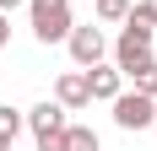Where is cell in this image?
<instances>
[{
  "instance_id": "cell-3",
  "label": "cell",
  "mask_w": 157,
  "mask_h": 151,
  "mask_svg": "<svg viewBox=\"0 0 157 151\" xmlns=\"http://www.w3.org/2000/svg\"><path fill=\"white\" fill-rule=\"evenodd\" d=\"M109 108H114V124L136 130V135L146 124H157V97H141V92H119V97H109Z\"/></svg>"
},
{
  "instance_id": "cell-4",
  "label": "cell",
  "mask_w": 157,
  "mask_h": 151,
  "mask_svg": "<svg viewBox=\"0 0 157 151\" xmlns=\"http://www.w3.org/2000/svg\"><path fill=\"white\" fill-rule=\"evenodd\" d=\"M65 49H71V60L87 70V65H98L103 54H109V38H103L98 22H87V27H71V32H65Z\"/></svg>"
},
{
  "instance_id": "cell-1",
  "label": "cell",
  "mask_w": 157,
  "mask_h": 151,
  "mask_svg": "<svg viewBox=\"0 0 157 151\" xmlns=\"http://www.w3.org/2000/svg\"><path fill=\"white\" fill-rule=\"evenodd\" d=\"M27 6V22H33V38L38 43H65V32L76 27L71 22V0H22Z\"/></svg>"
},
{
  "instance_id": "cell-6",
  "label": "cell",
  "mask_w": 157,
  "mask_h": 151,
  "mask_svg": "<svg viewBox=\"0 0 157 151\" xmlns=\"http://www.w3.org/2000/svg\"><path fill=\"white\" fill-rule=\"evenodd\" d=\"M38 151H103V146H98V130H92V124H65L60 135L38 140Z\"/></svg>"
},
{
  "instance_id": "cell-10",
  "label": "cell",
  "mask_w": 157,
  "mask_h": 151,
  "mask_svg": "<svg viewBox=\"0 0 157 151\" xmlns=\"http://www.w3.org/2000/svg\"><path fill=\"white\" fill-rule=\"evenodd\" d=\"M16 135H22V108H11V103H0V140L11 146Z\"/></svg>"
},
{
  "instance_id": "cell-12",
  "label": "cell",
  "mask_w": 157,
  "mask_h": 151,
  "mask_svg": "<svg viewBox=\"0 0 157 151\" xmlns=\"http://www.w3.org/2000/svg\"><path fill=\"white\" fill-rule=\"evenodd\" d=\"M130 16H141V22H152V27H157V0H136Z\"/></svg>"
},
{
  "instance_id": "cell-5",
  "label": "cell",
  "mask_w": 157,
  "mask_h": 151,
  "mask_svg": "<svg viewBox=\"0 0 157 151\" xmlns=\"http://www.w3.org/2000/svg\"><path fill=\"white\" fill-rule=\"evenodd\" d=\"M65 124H71V113H65L60 103H49V97H44V103H33L27 113H22V130H33V140H49V135H60Z\"/></svg>"
},
{
  "instance_id": "cell-14",
  "label": "cell",
  "mask_w": 157,
  "mask_h": 151,
  "mask_svg": "<svg viewBox=\"0 0 157 151\" xmlns=\"http://www.w3.org/2000/svg\"><path fill=\"white\" fill-rule=\"evenodd\" d=\"M16 6H22V0H0V11H6V16H11V11H16Z\"/></svg>"
},
{
  "instance_id": "cell-11",
  "label": "cell",
  "mask_w": 157,
  "mask_h": 151,
  "mask_svg": "<svg viewBox=\"0 0 157 151\" xmlns=\"http://www.w3.org/2000/svg\"><path fill=\"white\" fill-rule=\"evenodd\" d=\"M92 11H98V22H125L130 0H92Z\"/></svg>"
},
{
  "instance_id": "cell-13",
  "label": "cell",
  "mask_w": 157,
  "mask_h": 151,
  "mask_svg": "<svg viewBox=\"0 0 157 151\" xmlns=\"http://www.w3.org/2000/svg\"><path fill=\"white\" fill-rule=\"evenodd\" d=\"M6 43H11V16L0 11V49H6Z\"/></svg>"
},
{
  "instance_id": "cell-2",
  "label": "cell",
  "mask_w": 157,
  "mask_h": 151,
  "mask_svg": "<svg viewBox=\"0 0 157 151\" xmlns=\"http://www.w3.org/2000/svg\"><path fill=\"white\" fill-rule=\"evenodd\" d=\"M152 32H157V27L141 22V16H125V22H119V38H114V65H119V76H125L136 60L152 54Z\"/></svg>"
},
{
  "instance_id": "cell-9",
  "label": "cell",
  "mask_w": 157,
  "mask_h": 151,
  "mask_svg": "<svg viewBox=\"0 0 157 151\" xmlns=\"http://www.w3.org/2000/svg\"><path fill=\"white\" fill-rule=\"evenodd\" d=\"M125 76H130V92H141V97H157V60H152V54H146V60H136Z\"/></svg>"
},
{
  "instance_id": "cell-15",
  "label": "cell",
  "mask_w": 157,
  "mask_h": 151,
  "mask_svg": "<svg viewBox=\"0 0 157 151\" xmlns=\"http://www.w3.org/2000/svg\"><path fill=\"white\" fill-rule=\"evenodd\" d=\"M0 151H11V146H6V140H0Z\"/></svg>"
},
{
  "instance_id": "cell-8",
  "label": "cell",
  "mask_w": 157,
  "mask_h": 151,
  "mask_svg": "<svg viewBox=\"0 0 157 151\" xmlns=\"http://www.w3.org/2000/svg\"><path fill=\"white\" fill-rule=\"evenodd\" d=\"M54 103L65 108V113H76V108H87L92 97H87V70H60V81H54Z\"/></svg>"
},
{
  "instance_id": "cell-7",
  "label": "cell",
  "mask_w": 157,
  "mask_h": 151,
  "mask_svg": "<svg viewBox=\"0 0 157 151\" xmlns=\"http://www.w3.org/2000/svg\"><path fill=\"white\" fill-rule=\"evenodd\" d=\"M125 92V76H119V65H87V97L92 103H109V97H119Z\"/></svg>"
}]
</instances>
